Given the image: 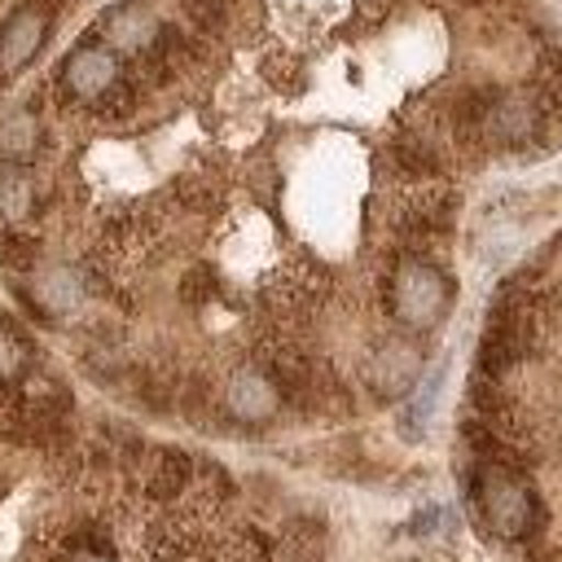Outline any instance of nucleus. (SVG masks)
<instances>
[{
    "label": "nucleus",
    "instance_id": "obj_4",
    "mask_svg": "<svg viewBox=\"0 0 562 562\" xmlns=\"http://www.w3.org/2000/svg\"><path fill=\"white\" fill-rule=\"evenodd\" d=\"M44 35H48V9L22 4L18 13H9V22L0 26V75L22 70L44 44Z\"/></svg>",
    "mask_w": 562,
    "mask_h": 562
},
{
    "label": "nucleus",
    "instance_id": "obj_6",
    "mask_svg": "<svg viewBox=\"0 0 562 562\" xmlns=\"http://www.w3.org/2000/svg\"><path fill=\"white\" fill-rule=\"evenodd\" d=\"M422 373V356L408 342H386L378 347L373 364H369V382L378 386V395H404Z\"/></svg>",
    "mask_w": 562,
    "mask_h": 562
},
{
    "label": "nucleus",
    "instance_id": "obj_7",
    "mask_svg": "<svg viewBox=\"0 0 562 562\" xmlns=\"http://www.w3.org/2000/svg\"><path fill=\"white\" fill-rule=\"evenodd\" d=\"M105 31H110V44L123 48V53H149L154 40H158V22L140 9V4H123L105 18Z\"/></svg>",
    "mask_w": 562,
    "mask_h": 562
},
{
    "label": "nucleus",
    "instance_id": "obj_3",
    "mask_svg": "<svg viewBox=\"0 0 562 562\" xmlns=\"http://www.w3.org/2000/svg\"><path fill=\"white\" fill-rule=\"evenodd\" d=\"M119 79H123L119 57H114L110 48H97V44L75 48V53L66 57V70H61V83H66V92H70L75 101H101Z\"/></svg>",
    "mask_w": 562,
    "mask_h": 562
},
{
    "label": "nucleus",
    "instance_id": "obj_2",
    "mask_svg": "<svg viewBox=\"0 0 562 562\" xmlns=\"http://www.w3.org/2000/svg\"><path fill=\"white\" fill-rule=\"evenodd\" d=\"M448 299H452L448 277L426 259H404L391 277V312L408 329L439 325V316L448 312Z\"/></svg>",
    "mask_w": 562,
    "mask_h": 562
},
{
    "label": "nucleus",
    "instance_id": "obj_8",
    "mask_svg": "<svg viewBox=\"0 0 562 562\" xmlns=\"http://www.w3.org/2000/svg\"><path fill=\"white\" fill-rule=\"evenodd\" d=\"M35 145H40V123H35L31 110H13V114L0 119V158H4V162L31 158Z\"/></svg>",
    "mask_w": 562,
    "mask_h": 562
},
{
    "label": "nucleus",
    "instance_id": "obj_9",
    "mask_svg": "<svg viewBox=\"0 0 562 562\" xmlns=\"http://www.w3.org/2000/svg\"><path fill=\"white\" fill-rule=\"evenodd\" d=\"M31 211V184L22 176H0V224L13 228Z\"/></svg>",
    "mask_w": 562,
    "mask_h": 562
},
{
    "label": "nucleus",
    "instance_id": "obj_1",
    "mask_svg": "<svg viewBox=\"0 0 562 562\" xmlns=\"http://www.w3.org/2000/svg\"><path fill=\"white\" fill-rule=\"evenodd\" d=\"M470 505L474 514L483 518V527L501 540V544H527L536 536V527L544 522L540 514V501L531 492V483L505 465H492V461H479L470 470Z\"/></svg>",
    "mask_w": 562,
    "mask_h": 562
},
{
    "label": "nucleus",
    "instance_id": "obj_5",
    "mask_svg": "<svg viewBox=\"0 0 562 562\" xmlns=\"http://www.w3.org/2000/svg\"><path fill=\"white\" fill-rule=\"evenodd\" d=\"M224 408L233 417H241V422H263V417H272L281 408V395L259 369H241L224 386Z\"/></svg>",
    "mask_w": 562,
    "mask_h": 562
}]
</instances>
